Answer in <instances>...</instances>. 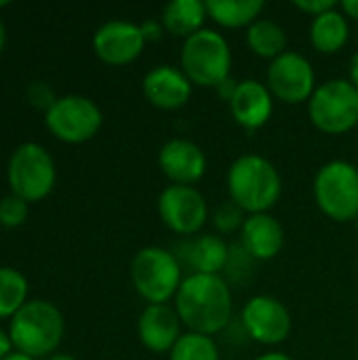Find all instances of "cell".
Masks as SVG:
<instances>
[{
	"label": "cell",
	"instance_id": "6da1fadb",
	"mask_svg": "<svg viewBox=\"0 0 358 360\" xmlns=\"http://www.w3.org/2000/svg\"><path fill=\"white\" fill-rule=\"evenodd\" d=\"M181 325L200 335H217L232 321V289L219 274H188L173 300Z\"/></svg>",
	"mask_w": 358,
	"mask_h": 360
},
{
	"label": "cell",
	"instance_id": "7a4b0ae2",
	"mask_svg": "<svg viewBox=\"0 0 358 360\" xmlns=\"http://www.w3.org/2000/svg\"><path fill=\"white\" fill-rule=\"evenodd\" d=\"M228 194L247 215L270 213L281 200L283 177L272 160L260 154H243L228 169Z\"/></svg>",
	"mask_w": 358,
	"mask_h": 360
},
{
	"label": "cell",
	"instance_id": "3957f363",
	"mask_svg": "<svg viewBox=\"0 0 358 360\" xmlns=\"http://www.w3.org/2000/svg\"><path fill=\"white\" fill-rule=\"evenodd\" d=\"M63 331H65V321L61 310L51 302L34 300L27 302L11 319L8 335L15 352L38 359L57 350Z\"/></svg>",
	"mask_w": 358,
	"mask_h": 360
},
{
	"label": "cell",
	"instance_id": "277c9868",
	"mask_svg": "<svg viewBox=\"0 0 358 360\" xmlns=\"http://www.w3.org/2000/svg\"><path fill=\"white\" fill-rule=\"evenodd\" d=\"M179 70L196 86L217 89L232 76V49L224 34L205 27L186 38L179 53Z\"/></svg>",
	"mask_w": 358,
	"mask_h": 360
},
{
	"label": "cell",
	"instance_id": "5b68a950",
	"mask_svg": "<svg viewBox=\"0 0 358 360\" xmlns=\"http://www.w3.org/2000/svg\"><path fill=\"white\" fill-rule=\"evenodd\" d=\"M181 264L171 249L143 247L131 259V283L148 304H169L175 300L184 276Z\"/></svg>",
	"mask_w": 358,
	"mask_h": 360
},
{
	"label": "cell",
	"instance_id": "8992f818",
	"mask_svg": "<svg viewBox=\"0 0 358 360\" xmlns=\"http://www.w3.org/2000/svg\"><path fill=\"white\" fill-rule=\"evenodd\" d=\"M314 202L323 215L348 224L358 217V167L348 160L325 162L312 184Z\"/></svg>",
	"mask_w": 358,
	"mask_h": 360
},
{
	"label": "cell",
	"instance_id": "52a82bcc",
	"mask_svg": "<svg viewBox=\"0 0 358 360\" xmlns=\"http://www.w3.org/2000/svg\"><path fill=\"white\" fill-rule=\"evenodd\" d=\"M310 122L325 135H346L358 124V89L348 78L317 86L308 101Z\"/></svg>",
	"mask_w": 358,
	"mask_h": 360
},
{
	"label": "cell",
	"instance_id": "ba28073f",
	"mask_svg": "<svg viewBox=\"0 0 358 360\" xmlns=\"http://www.w3.org/2000/svg\"><path fill=\"white\" fill-rule=\"evenodd\" d=\"M6 177L13 194L25 202H38L53 192L57 173L51 154L40 143L27 141L11 154Z\"/></svg>",
	"mask_w": 358,
	"mask_h": 360
},
{
	"label": "cell",
	"instance_id": "9c48e42d",
	"mask_svg": "<svg viewBox=\"0 0 358 360\" xmlns=\"http://www.w3.org/2000/svg\"><path fill=\"white\" fill-rule=\"evenodd\" d=\"M44 122L57 139L65 143H84L99 133L103 114L93 99L84 95H65L44 112Z\"/></svg>",
	"mask_w": 358,
	"mask_h": 360
},
{
	"label": "cell",
	"instance_id": "30bf717a",
	"mask_svg": "<svg viewBox=\"0 0 358 360\" xmlns=\"http://www.w3.org/2000/svg\"><path fill=\"white\" fill-rule=\"evenodd\" d=\"M160 221L175 234L194 238L209 221L207 198L194 186H167L156 202Z\"/></svg>",
	"mask_w": 358,
	"mask_h": 360
},
{
	"label": "cell",
	"instance_id": "8fae6325",
	"mask_svg": "<svg viewBox=\"0 0 358 360\" xmlns=\"http://www.w3.org/2000/svg\"><path fill=\"white\" fill-rule=\"evenodd\" d=\"M266 86L276 101L298 105L310 101L317 91V74L312 63L298 51H287L268 65Z\"/></svg>",
	"mask_w": 358,
	"mask_h": 360
},
{
	"label": "cell",
	"instance_id": "7c38bea8",
	"mask_svg": "<svg viewBox=\"0 0 358 360\" xmlns=\"http://www.w3.org/2000/svg\"><path fill=\"white\" fill-rule=\"evenodd\" d=\"M241 325L247 338L264 346L283 344L293 329L289 308L272 295H255L241 310Z\"/></svg>",
	"mask_w": 358,
	"mask_h": 360
},
{
	"label": "cell",
	"instance_id": "4fadbf2b",
	"mask_svg": "<svg viewBox=\"0 0 358 360\" xmlns=\"http://www.w3.org/2000/svg\"><path fill=\"white\" fill-rule=\"evenodd\" d=\"M146 40L137 23L112 19L97 27L93 36L95 55L108 65H129L143 53Z\"/></svg>",
	"mask_w": 358,
	"mask_h": 360
},
{
	"label": "cell",
	"instance_id": "5bb4252c",
	"mask_svg": "<svg viewBox=\"0 0 358 360\" xmlns=\"http://www.w3.org/2000/svg\"><path fill=\"white\" fill-rule=\"evenodd\" d=\"M158 167L171 184L194 186L207 173V156L198 143L175 137L162 143L158 152Z\"/></svg>",
	"mask_w": 358,
	"mask_h": 360
},
{
	"label": "cell",
	"instance_id": "9a60e30c",
	"mask_svg": "<svg viewBox=\"0 0 358 360\" xmlns=\"http://www.w3.org/2000/svg\"><path fill=\"white\" fill-rule=\"evenodd\" d=\"M141 346L154 354H169L181 338V321L169 304H148L137 321Z\"/></svg>",
	"mask_w": 358,
	"mask_h": 360
},
{
	"label": "cell",
	"instance_id": "2e32d148",
	"mask_svg": "<svg viewBox=\"0 0 358 360\" xmlns=\"http://www.w3.org/2000/svg\"><path fill=\"white\" fill-rule=\"evenodd\" d=\"M192 82L188 76L173 65H156L152 68L141 82L143 97L158 110L173 112L184 108L192 97Z\"/></svg>",
	"mask_w": 358,
	"mask_h": 360
},
{
	"label": "cell",
	"instance_id": "e0dca14e",
	"mask_svg": "<svg viewBox=\"0 0 358 360\" xmlns=\"http://www.w3.org/2000/svg\"><path fill=\"white\" fill-rule=\"evenodd\" d=\"M228 108L238 127H243L245 131H257L270 122L274 114V97L266 82L247 78L238 80L236 93Z\"/></svg>",
	"mask_w": 358,
	"mask_h": 360
},
{
	"label": "cell",
	"instance_id": "ac0fdd59",
	"mask_svg": "<svg viewBox=\"0 0 358 360\" xmlns=\"http://www.w3.org/2000/svg\"><path fill=\"white\" fill-rule=\"evenodd\" d=\"M175 257L179 259L181 268L188 266L192 274H219L228 266L230 257V245L219 234L203 232L194 238H186L175 251Z\"/></svg>",
	"mask_w": 358,
	"mask_h": 360
},
{
	"label": "cell",
	"instance_id": "d6986e66",
	"mask_svg": "<svg viewBox=\"0 0 358 360\" xmlns=\"http://www.w3.org/2000/svg\"><path fill=\"white\" fill-rule=\"evenodd\" d=\"M238 243L255 262H268V259H274L283 251L285 228L270 213L247 215L238 232Z\"/></svg>",
	"mask_w": 358,
	"mask_h": 360
},
{
	"label": "cell",
	"instance_id": "ffe728a7",
	"mask_svg": "<svg viewBox=\"0 0 358 360\" xmlns=\"http://www.w3.org/2000/svg\"><path fill=\"white\" fill-rule=\"evenodd\" d=\"M348 38H350L348 17L342 13L340 6L314 17L310 23V44L314 46V51L323 55L338 53L340 49L346 46Z\"/></svg>",
	"mask_w": 358,
	"mask_h": 360
},
{
	"label": "cell",
	"instance_id": "44dd1931",
	"mask_svg": "<svg viewBox=\"0 0 358 360\" xmlns=\"http://www.w3.org/2000/svg\"><path fill=\"white\" fill-rule=\"evenodd\" d=\"M207 6L200 0H173L162 8V25L175 38H190L196 32L205 30Z\"/></svg>",
	"mask_w": 358,
	"mask_h": 360
},
{
	"label": "cell",
	"instance_id": "7402d4cb",
	"mask_svg": "<svg viewBox=\"0 0 358 360\" xmlns=\"http://www.w3.org/2000/svg\"><path fill=\"white\" fill-rule=\"evenodd\" d=\"M207 15L226 30H238L253 25L266 4L262 0H207Z\"/></svg>",
	"mask_w": 358,
	"mask_h": 360
},
{
	"label": "cell",
	"instance_id": "603a6c76",
	"mask_svg": "<svg viewBox=\"0 0 358 360\" xmlns=\"http://www.w3.org/2000/svg\"><path fill=\"white\" fill-rule=\"evenodd\" d=\"M247 46L253 55L274 61L287 53V32L274 19L260 17L253 25L247 27Z\"/></svg>",
	"mask_w": 358,
	"mask_h": 360
},
{
	"label": "cell",
	"instance_id": "cb8c5ba5",
	"mask_svg": "<svg viewBox=\"0 0 358 360\" xmlns=\"http://www.w3.org/2000/svg\"><path fill=\"white\" fill-rule=\"evenodd\" d=\"M27 304V278L15 268H0V319H13Z\"/></svg>",
	"mask_w": 358,
	"mask_h": 360
},
{
	"label": "cell",
	"instance_id": "d4e9b609",
	"mask_svg": "<svg viewBox=\"0 0 358 360\" xmlns=\"http://www.w3.org/2000/svg\"><path fill=\"white\" fill-rule=\"evenodd\" d=\"M169 360H222V354L211 335L186 331L169 352Z\"/></svg>",
	"mask_w": 358,
	"mask_h": 360
},
{
	"label": "cell",
	"instance_id": "484cf974",
	"mask_svg": "<svg viewBox=\"0 0 358 360\" xmlns=\"http://www.w3.org/2000/svg\"><path fill=\"white\" fill-rule=\"evenodd\" d=\"M247 219V213L236 205L232 202L230 198L226 202H222L215 211H213V228L219 232V234H234V232H241L243 224Z\"/></svg>",
	"mask_w": 358,
	"mask_h": 360
},
{
	"label": "cell",
	"instance_id": "4316f807",
	"mask_svg": "<svg viewBox=\"0 0 358 360\" xmlns=\"http://www.w3.org/2000/svg\"><path fill=\"white\" fill-rule=\"evenodd\" d=\"M30 202H25L23 198H19L17 194H6L4 198H0V226L4 228H19L21 224H25L27 219V207Z\"/></svg>",
	"mask_w": 358,
	"mask_h": 360
},
{
	"label": "cell",
	"instance_id": "83f0119b",
	"mask_svg": "<svg viewBox=\"0 0 358 360\" xmlns=\"http://www.w3.org/2000/svg\"><path fill=\"white\" fill-rule=\"evenodd\" d=\"M27 99H30L36 108L49 112V110L53 108V103H55L59 97H55V91H53L46 82H34V84H30V89H27Z\"/></svg>",
	"mask_w": 358,
	"mask_h": 360
},
{
	"label": "cell",
	"instance_id": "f1b7e54d",
	"mask_svg": "<svg viewBox=\"0 0 358 360\" xmlns=\"http://www.w3.org/2000/svg\"><path fill=\"white\" fill-rule=\"evenodd\" d=\"M293 6H295L298 11H302V13H306V15H310V17L314 19V17L327 13V11L338 8L340 4L333 2V0H295Z\"/></svg>",
	"mask_w": 358,
	"mask_h": 360
},
{
	"label": "cell",
	"instance_id": "f546056e",
	"mask_svg": "<svg viewBox=\"0 0 358 360\" xmlns=\"http://www.w3.org/2000/svg\"><path fill=\"white\" fill-rule=\"evenodd\" d=\"M139 30H141V36H143L146 42H158L162 38V34L167 32L165 25H162V21H158V19H146V21H141L139 23Z\"/></svg>",
	"mask_w": 358,
	"mask_h": 360
},
{
	"label": "cell",
	"instance_id": "4dcf8cb0",
	"mask_svg": "<svg viewBox=\"0 0 358 360\" xmlns=\"http://www.w3.org/2000/svg\"><path fill=\"white\" fill-rule=\"evenodd\" d=\"M236 86H238V80H234L232 76L228 78V80H224L215 91H217V95L226 101V103H230L232 101V97H234V93H236Z\"/></svg>",
	"mask_w": 358,
	"mask_h": 360
},
{
	"label": "cell",
	"instance_id": "1f68e13d",
	"mask_svg": "<svg viewBox=\"0 0 358 360\" xmlns=\"http://www.w3.org/2000/svg\"><path fill=\"white\" fill-rule=\"evenodd\" d=\"M340 8L346 17L358 21V0H344V2H340Z\"/></svg>",
	"mask_w": 358,
	"mask_h": 360
},
{
	"label": "cell",
	"instance_id": "d6a6232c",
	"mask_svg": "<svg viewBox=\"0 0 358 360\" xmlns=\"http://www.w3.org/2000/svg\"><path fill=\"white\" fill-rule=\"evenodd\" d=\"M11 348H13V342H11V335L4 333L0 329V360H4L11 354Z\"/></svg>",
	"mask_w": 358,
	"mask_h": 360
},
{
	"label": "cell",
	"instance_id": "836d02e7",
	"mask_svg": "<svg viewBox=\"0 0 358 360\" xmlns=\"http://www.w3.org/2000/svg\"><path fill=\"white\" fill-rule=\"evenodd\" d=\"M348 80L358 89V51L352 55L350 65H348Z\"/></svg>",
	"mask_w": 358,
	"mask_h": 360
},
{
	"label": "cell",
	"instance_id": "e575fe53",
	"mask_svg": "<svg viewBox=\"0 0 358 360\" xmlns=\"http://www.w3.org/2000/svg\"><path fill=\"white\" fill-rule=\"evenodd\" d=\"M253 360H293L289 354H285V352H266V354H260V356H255Z\"/></svg>",
	"mask_w": 358,
	"mask_h": 360
},
{
	"label": "cell",
	"instance_id": "d590c367",
	"mask_svg": "<svg viewBox=\"0 0 358 360\" xmlns=\"http://www.w3.org/2000/svg\"><path fill=\"white\" fill-rule=\"evenodd\" d=\"M4 360H36V359H32V356H27V354H21V352H11V354H8Z\"/></svg>",
	"mask_w": 358,
	"mask_h": 360
},
{
	"label": "cell",
	"instance_id": "8d00e7d4",
	"mask_svg": "<svg viewBox=\"0 0 358 360\" xmlns=\"http://www.w3.org/2000/svg\"><path fill=\"white\" fill-rule=\"evenodd\" d=\"M4 42H6V32H4V23H2V19H0V53H2V49H4Z\"/></svg>",
	"mask_w": 358,
	"mask_h": 360
},
{
	"label": "cell",
	"instance_id": "74e56055",
	"mask_svg": "<svg viewBox=\"0 0 358 360\" xmlns=\"http://www.w3.org/2000/svg\"><path fill=\"white\" fill-rule=\"evenodd\" d=\"M46 360H76L74 356H70V354H53V356H49Z\"/></svg>",
	"mask_w": 358,
	"mask_h": 360
},
{
	"label": "cell",
	"instance_id": "f35d334b",
	"mask_svg": "<svg viewBox=\"0 0 358 360\" xmlns=\"http://www.w3.org/2000/svg\"><path fill=\"white\" fill-rule=\"evenodd\" d=\"M8 4H11V2H6V0H0V8H6Z\"/></svg>",
	"mask_w": 358,
	"mask_h": 360
},
{
	"label": "cell",
	"instance_id": "ab89813d",
	"mask_svg": "<svg viewBox=\"0 0 358 360\" xmlns=\"http://www.w3.org/2000/svg\"><path fill=\"white\" fill-rule=\"evenodd\" d=\"M354 224H357V232H358V217H357V221H354Z\"/></svg>",
	"mask_w": 358,
	"mask_h": 360
}]
</instances>
